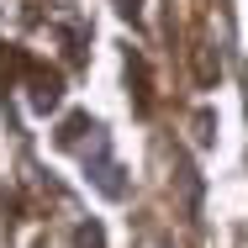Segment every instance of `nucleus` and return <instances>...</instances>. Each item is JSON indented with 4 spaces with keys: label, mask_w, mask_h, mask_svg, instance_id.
Masks as SVG:
<instances>
[{
    "label": "nucleus",
    "mask_w": 248,
    "mask_h": 248,
    "mask_svg": "<svg viewBox=\"0 0 248 248\" xmlns=\"http://www.w3.org/2000/svg\"><path fill=\"white\" fill-rule=\"evenodd\" d=\"M74 243H79V248H100V227H95V222H85V227L74 232Z\"/></svg>",
    "instance_id": "obj_3"
},
{
    "label": "nucleus",
    "mask_w": 248,
    "mask_h": 248,
    "mask_svg": "<svg viewBox=\"0 0 248 248\" xmlns=\"http://www.w3.org/2000/svg\"><path fill=\"white\" fill-rule=\"evenodd\" d=\"M116 11H122V16H138V11H143V0H116Z\"/></svg>",
    "instance_id": "obj_4"
},
{
    "label": "nucleus",
    "mask_w": 248,
    "mask_h": 248,
    "mask_svg": "<svg viewBox=\"0 0 248 248\" xmlns=\"http://www.w3.org/2000/svg\"><path fill=\"white\" fill-rule=\"evenodd\" d=\"M27 100H32V111H58V100H63V79L32 58H27Z\"/></svg>",
    "instance_id": "obj_2"
},
{
    "label": "nucleus",
    "mask_w": 248,
    "mask_h": 248,
    "mask_svg": "<svg viewBox=\"0 0 248 248\" xmlns=\"http://www.w3.org/2000/svg\"><path fill=\"white\" fill-rule=\"evenodd\" d=\"M58 148H74L85 158V174L95 180V190L106 201H122L127 196V180H122V164L111 158V143H106V127H100L95 116H69L63 127H58Z\"/></svg>",
    "instance_id": "obj_1"
}]
</instances>
